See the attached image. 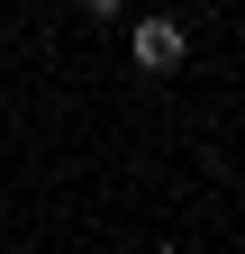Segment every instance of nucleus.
Listing matches in <instances>:
<instances>
[{
	"instance_id": "1",
	"label": "nucleus",
	"mask_w": 245,
	"mask_h": 254,
	"mask_svg": "<svg viewBox=\"0 0 245 254\" xmlns=\"http://www.w3.org/2000/svg\"><path fill=\"white\" fill-rule=\"evenodd\" d=\"M136 73H182V55H191V37H182V18H136Z\"/></svg>"
},
{
	"instance_id": "2",
	"label": "nucleus",
	"mask_w": 245,
	"mask_h": 254,
	"mask_svg": "<svg viewBox=\"0 0 245 254\" xmlns=\"http://www.w3.org/2000/svg\"><path fill=\"white\" fill-rule=\"evenodd\" d=\"M82 18H91V27H109V18H127V0H82Z\"/></svg>"
}]
</instances>
